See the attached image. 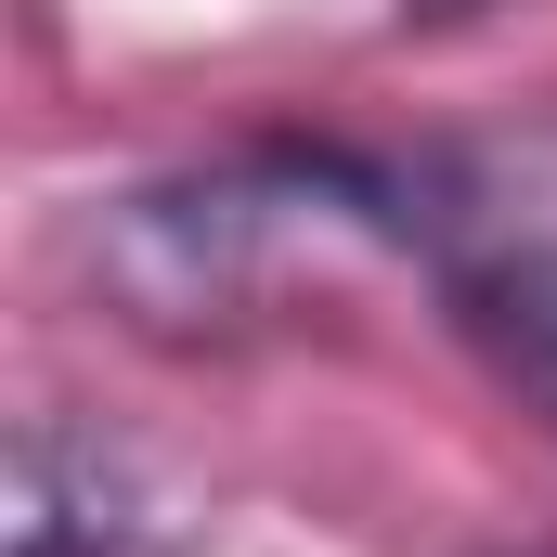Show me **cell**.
Here are the masks:
<instances>
[{
	"label": "cell",
	"instance_id": "3",
	"mask_svg": "<svg viewBox=\"0 0 557 557\" xmlns=\"http://www.w3.org/2000/svg\"><path fill=\"white\" fill-rule=\"evenodd\" d=\"M403 13H416V26H454V13H480V0H403Z\"/></svg>",
	"mask_w": 557,
	"mask_h": 557
},
{
	"label": "cell",
	"instance_id": "2",
	"mask_svg": "<svg viewBox=\"0 0 557 557\" xmlns=\"http://www.w3.org/2000/svg\"><path fill=\"white\" fill-rule=\"evenodd\" d=\"M169 519H156V480L104 428L26 416L13 428V557H156Z\"/></svg>",
	"mask_w": 557,
	"mask_h": 557
},
{
	"label": "cell",
	"instance_id": "1",
	"mask_svg": "<svg viewBox=\"0 0 557 557\" xmlns=\"http://www.w3.org/2000/svg\"><path fill=\"white\" fill-rule=\"evenodd\" d=\"M389 260H416V156L363 143H221L91 208V285L156 350L285 337Z\"/></svg>",
	"mask_w": 557,
	"mask_h": 557
}]
</instances>
